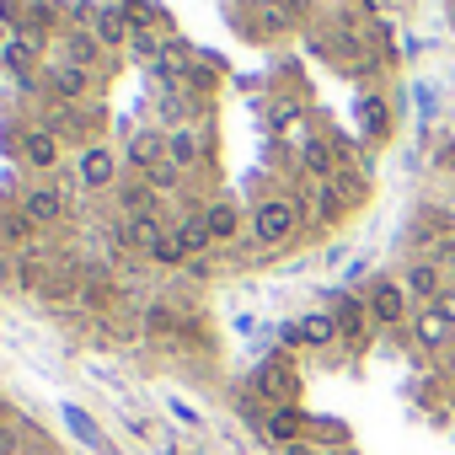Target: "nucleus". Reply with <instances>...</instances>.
I'll return each instance as SVG.
<instances>
[{"label": "nucleus", "instance_id": "1", "mask_svg": "<svg viewBox=\"0 0 455 455\" xmlns=\"http://www.w3.org/2000/svg\"><path fill=\"white\" fill-rule=\"evenodd\" d=\"M300 198H290V193H268L258 209H252V242L258 247H284L290 236H295V225H300Z\"/></svg>", "mask_w": 455, "mask_h": 455}, {"label": "nucleus", "instance_id": "2", "mask_svg": "<svg viewBox=\"0 0 455 455\" xmlns=\"http://www.w3.org/2000/svg\"><path fill=\"white\" fill-rule=\"evenodd\" d=\"M364 306H370V322H375V327H402V322L412 316V295H407L396 279H375V284L364 290Z\"/></svg>", "mask_w": 455, "mask_h": 455}, {"label": "nucleus", "instance_id": "3", "mask_svg": "<svg viewBox=\"0 0 455 455\" xmlns=\"http://www.w3.org/2000/svg\"><path fill=\"white\" fill-rule=\"evenodd\" d=\"M252 386H258V396H263L268 407H295V396H300V375H295L290 359H268Z\"/></svg>", "mask_w": 455, "mask_h": 455}, {"label": "nucleus", "instance_id": "4", "mask_svg": "<svg viewBox=\"0 0 455 455\" xmlns=\"http://www.w3.org/2000/svg\"><path fill=\"white\" fill-rule=\"evenodd\" d=\"M76 182L81 188H92V193H102V188H118V156L108 150V145H86L81 150V161H76Z\"/></svg>", "mask_w": 455, "mask_h": 455}, {"label": "nucleus", "instance_id": "5", "mask_svg": "<svg viewBox=\"0 0 455 455\" xmlns=\"http://www.w3.org/2000/svg\"><path fill=\"white\" fill-rule=\"evenodd\" d=\"M161 236H166L161 214H124V220L113 225V242L129 247V252H145V258H150V247H156Z\"/></svg>", "mask_w": 455, "mask_h": 455}, {"label": "nucleus", "instance_id": "6", "mask_svg": "<svg viewBox=\"0 0 455 455\" xmlns=\"http://www.w3.org/2000/svg\"><path fill=\"white\" fill-rule=\"evenodd\" d=\"M124 161L145 177V172H156L161 161H166V129H134L129 134V145H124Z\"/></svg>", "mask_w": 455, "mask_h": 455}, {"label": "nucleus", "instance_id": "7", "mask_svg": "<svg viewBox=\"0 0 455 455\" xmlns=\"http://www.w3.org/2000/svg\"><path fill=\"white\" fill-rule=\"evenodd\" d=\"M22 214H28L33 225H60V220L70 214V204H65V193H60V188L38 182V188H22Z\"/></svg>", "mask_w": 455, "mask_h": 455}, {"label": "nucleus", "instance_id": "8", "mask_svg": "<svg viewBox=\"0 0 455 455\" xmlns=\"http://www.w3.org/2000/svg\"><path fill=\"white\" fill-rule=\"evenodd\" d=\"M306 428H311V418L300 412V402H295V407H268V412H263V434H268L279 450L300 444V439H306Z\"/></svg>", "mask_w": 455, "mask_h": 455}, {"label": "nucleus", "instance_id": "9", "mask_svg": "<svg viewBox=\"0 0 455 455\" xmlns=\"http://www.w3.org/2000/svg\"><path fill=\"white\" fill-rule=\"evenodd\" d=\"M402 290H407L418 306H434V300H439L450 284H444V268H439V263H428V258H412V268H407Z\"/></svg>", "mask_w": 455, "mask_h": 455}, {"label": "nucleus", "instance_id": "10", "mask_svg": "<svg viewBox=\"0 0 455 455\" xmlns=\"http://www.w3.org/2000/svg\"><path fill=\"white\" fill-rule=\"evenodd\" d=\"M300 166H306L316 182H332V177L343 172V156L332 150V140H316V134H306V140H300Z\"/></svg>", "mask_w": 455, "mask_h": 455}, {"label": "nucleus", "instance_id": "11", "mask_svg": "<svg viewBox=\"0 0 455 455\" xmlns=\"http://www.w3.org/2000/svg\"><path fill=\"white\" fill-rule=\"evenodd\" d=\"M86 86H92V70H81V65L49 70V92H54L60 108H81V102H86Z\"/></svg>", "mask_w": 455, "mask_h": 455}, {"label": "nucleus", "instance_id": "12", "mask_svg": "<svg viewBox=\"0 0 455 455\" xmlns=\"http://www.w3.org/2000/svg\"><path fill=\"white\" fill-rule=\"evenodd\" d=\"M332 316H338V332H343L348 343H364V332H370V306H364V295H338V300H332Z\"/></svg>", "mask_w": 455, "mask_h": 455}, {"label": "nucleus", "instance_id": "13", "mask_svg": "<svg viewBox=\"0 0 455 455\" xmlns=\"http://www.w3.org/2000/svg\"><path fill=\"white\" fill-rule=\"evenodd\" d=\"M300 209H306V214H311L316 225H338V220H343V214H348L354 204H348V198L338 193V182H316L311 204H300Z\"/></svg>", "mask_w": 455, "mask_h": 455}, {"label": "nucleus", "instance_id": "14", "mask_svg": "<svg viewBox=\"0 0 455 455\" xmlns=\"http://www.w3.org/2000/svg\"><path fill=\"white\" fill-rule=\"evenodd\" d=\"M198 129L193 124H177V129H166V161L177 166V172H193L198 166Z\"/></svg>", "mask_w": 455, "mask_h": 455}, {"label": "nucleus", "instance_id": "15", "mask_svg": "<svg viewBox=\"0 0 455 455\" xmlns=\"http://www.w3.org/2000/svg\"><path fill=\"white\" fill-rule=\"evenodd\" d=\"M177 242L188 247V258H204V252L214 247V236H209V220H204V209H188V214L177 220Z\"/></svg>", "mask_w": 455, "mask_h": 455}, {"label": "nucleus", "instance_id": "16", "mask_svg": "<svg viewBox=\"0 0 455 455\" xmlns=\"http://www.w3.org/2000/svg\"><path fill=\"white\" fill-rule=\"evenodd\" d=\"M295 332H300V343H306V348H332V343L343 338L332 311H311L306 322H295Z\"/></svg>", "mask_w": 455, "mask_h": 455}, {"label": "nucleus", "instance_id": "17", "mask_svg": "<svg viewBox=\"0 0 455 455\" xmlns=\"http://www.w3.org/2000/svg\"><path fill=\"white\" fill-rule=\"evenodd\" d=\"M412 338L423 343V348H450V338H455V327L434 311V306H423L418 316H412Z\"/></svg>", "mask_w": 455, "mask_h": 455}, {"label": "nucleus", "instance_id": "18", "mask_svg": "<svg viewBox=\"0 0 455 455\" xmlns=\"http://www.w3.org/2000/svg\"><path fill=\"white\" fill-rule=\"evenodd\" d=\"M204 220H209V236H214V242H231V236L242 231V209H236L231 198L204 204Z\"/></svg>", "mask_w": 455, "mask_h": 455}, {"label": "nucleus", "instance_id": "19", "mask_svg": "<svg viewBox=\"0 0 455 455\" xmlns=\"http://www.w3.org/2000/svg\"><path fill=\"white\" fill-rule=\"evenodd\" d=\"M22 156H28V166H38V172H54V166H60V140H54L49 129H28V140H22Z\"/></svg>", "mask_w": 455, "mask_h": 455}, {"label": "nucleus", "instance_id": "20", "mask_svg": "<svg viewBox=\"0 0 455 455\" xmlns=\"http://www.w3.org/2000/svg\"><path fill=\"white\" fill-rule=\"evenodd\" d=\"M60 44H65V54H70L65 65H81V70H92V60H97V49H102V44H97V33H86V28H70Z\"/></svg>", "mask_w": 455, "mask_h": 455}, {"label": "nucleus", "instance_id": "21", "mask_svg": "<svg viewBox=\"0 0 455 455\" xmlns=\"http://www.w3.org/2000/svg\"><path fill=\"white\" fill-rule=\"evenodd\" d=\"M97 44H102V49L129 44V17H124V12H102V17H97Z\"/></svg>", "mask_w": 455, "mask_h": 455}, {"label": "nucleus", "instance_id": "22", "mask_svg": "<svg viewBox=\"0 0 455 455\" xmlns=\"http://www.w3.org/2000/svg\"><path fill=\"white\" fill-rule=\"evenodd\" d=\"M44 129H49L54 140H81V113L54 102V108H49V118H44Z\"/></svg>", "mask_w": 455, "mask_h": 455}, {"label": "nucleus", "instance_id": "23", "mask_svg": "<svg viewBox=\"0 0 455 455\" xmlns=\"http://www.w3.org/2000/svg\"><path fill=\"white\" fill-rule=\"evenodd\" d=\"M150 263H156V268H182V263H193V258H188V247L177 242V231H166V236L150 247Z\"/></svg>", "mask_w": 455, "mask_h": 455}, {"label": "nucleus", "instance_id": "24", "mask_svg": "<svg viewBox=\"0 0 455 455\" xmlns=\"http://www.w3.org/2000/svg\"><path fill=\"white\" fill-rule=\"evenodd\" d=\"M81 300H86L92 311H108V306H118V284L102 279V274H92V279L81 284Z\"/></svg>", "mask_w": 455, "mask_h": 455}, {"label": "nucleus", "instance_id": "25", "mask_svg": "<svg viewBox=\"0 0 455 455\" xmlns=\"http://www.w3.org/2000/svg\"><path fill=\"white\" fill-rule=\"evenodd\" d=\"M0 231H6V242H17V247H28L33 242V231H38V225L22 214V204L17 209H6V214H0Z\"/></svg>", "mask_w": 455, "mask_h": 455}, {"label": "nucleus", "instance_id": "26", "mask_svg": "<svg viewBox=\"0 0 455 455\" xmlns=\"http://www.w3.org/2000/svg\"><path fill=\"white\" fill-rule=\"evenodd\" d=\"M359 124H364V134H375V140H380V134L391 129V113H386V102H380V97H364V102H359Z\"/></svg>", "mask_w": 455, "mask_h": 455}, {"label": "nucleus", "instance_id": "27", "mask_svg": "<svg viewBox=\"0 0 455 455\" xmlns=\"http://www.w3.org/2000/svg\"><path fill=\"white\" fill-rule=\"evenodd\" d=\"M145 327H150L156 338H172V332H177L182 322H177V311H172L166 300H150V311H145Z\"/></svg>", "mask_w": 455, "mask_h": 455}, {"label": "nucleus", "instance_id": "28", "mask_svg": "<svg viewBox=\"0 0 455 455\" xmlns=\"http://www.w3.org/2000/svg\"><path fill=\"white\" fill-rule=\"evenodd\" d=\"M65 423H70V428H76V434H81V439H86L92 450H108V439L97 434V423H92V418H86L81 407H65Z\"/></svg>", "mask_w": 455, "mask_h": 455}, {"label": "nucleus", "instance_id": "29", "mask_svg": "<svg viewBox=\"0 0 455 455\" xmlns=\"http://www.w3.org/2000/svg\"><path fill=\"white\" fill-rule=\"evenodd\" d=\"M145 182H150V188H156V193H172V188H177V182H182V172H177V166H172V161H161V166H156V172H145Z\"/></svg>", "mask_w": 455, "mask_h": 455}, {"label": "nucleus", "instance_id": "30", "mask_svg": "<svg viewBox=\"0 0 455 455\" xmlns=\"http://www.w3.org/2000/svg\"><path fill=\"white\" fill-rule=\"evenodd\" d=\"M306 434H316V439H327V444H348V428H343V423H311Z\"/></svg>", "mask_w": 455, "mask_h": 455}, {"label": "nucleus", "instance_id": "31", "mask_svg": "<svg viewBox=\"0 0 455 455\" xmlns=\"http://www.w3.org/2000/svg\"><path fill=\"white\" fill-rule=\"evenodd\" d=\"M17 450H22V434L12 423H0V455H17Z\"/></svg>", "mask_w": 455, "mask_h": 455}, {"label": "nucleus", "instance_id": "32", "mask_svg": "<svg viewBox=\"0 0 455 455\" xmlns=\"http://www.w3.org/2000/svg\"><path fill=\"white\" fill-rule=\"evenodd\" d=\"M434 311H439V316H444V322H450V327H455V290H444V295H439V300H434Z\"/></svg>", "mask_w": 455, "mask_h": 455}, {"label": "nucleus", "instance_id": "33", "mask_svg": "<svg viewBox=\"0 0 455 455\" xmlns=\"http://www.w3.org/2000/svg\"><path fill=\"white\" fill-rule=\"evenodd\" d=\"M284 455H322V450H311V444H306V439H300V444H290V450H284Z\"/></svg>", "mask_w": 455, "mask_h": 455}, {"label": "nucleus", "instance_id": "34", "mask_svg": "<svg viewBox=\"0 0 455 455\" xmlns=\"http://www.w3.org/2000/svg\"><path fill=\"white\" fill-rule=\"evenodd\" d=\"M450 359H455V338H450Z\"/></svg>", "mask_w": 455, "mask_h": 455}, {"label": "nucleus", "instance_id": "35", "mask_svg": "<svg viewBox=\"0 0 455 455\" xmlns=\"http://www.w3.org/2000/svg\"><path fill=\"white\" fill-rule=\"evenodd\" d=\"M0 38H6V28H0Z\"/></svg>", "mask_w": 455, "mask_h": 455}]
</instances>
